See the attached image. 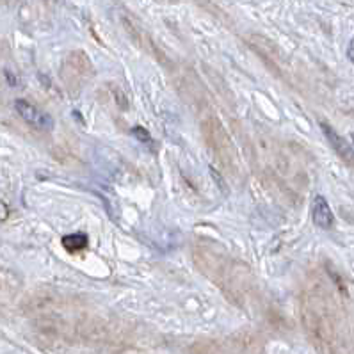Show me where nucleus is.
I'll return each instance as SVG.
<instances>
[{"label": "nucleus", "instance_id": "f257e3e1", "mask_svg": "<svg viewBox=\"0 0 354 354\" xmlns=\"http://www.w3.org/2000/svg\"><path fill=\"white\" fill-rule=\"evenodd\" d=\"M15 109L27 123L40 128V130H52V127H54V119L50 118L48 114L40 111V109H36L34 105L25 102V100H16Z\"/></svg>", "mask_w": 354, "mask_h": 354}, {"label": "nucleus", "instance_id": "f03ea898", "mask_svg": "<svg viewBox=\"0 0 354 354\" xmlns=\"http://www.w3.org/2000/svg\"><path fill=\"white\" fill-rule=\"evenodd\" d=\"M320 128H322V132L326 133V137H328L330 144L334 148V152L338 153L340 157L344 158V160L349 164V166L354 167V150L351 148V144L347 143V141H345L342 135H338V133L334 132L333 127H330V125L326 123V121H322V123H320Z\"/></svg>", "mask_w": 354, "mask_h": 354}, {"label": "nucleus", "instance_id": "7ed1b4c3", "mask_svg": "<svg viewBox=\"0 0 354 354\" xmlns=\"http://www.w3.org/2000/svg\"><path fill=\"white\" fill-rule=\"evenodd\" d=\"M311 217H313V222L319 228H331L333 226V212L330 208V203L326 201L324 196H317L313 198V203H311Z\"/></svg>", "mask_w": 354, "mask_h": 354}, {"label": "nucleus", "instance_id": "20e7f679", "mask_svg": "<svg viewBox=\"0 0 354 354\" xmlns=\"http://www.w3.org/2000/svg\"><path fill=\"white\" fill-rule=\"evenodd\" d=\"M63 246L69 253H79L88 247V237L84 233H73V235L63 237Z\"/></svg>", "mask_w": 354, "mask_h": 354}, {"label": "nucleus", "instance_id": "39448f33", "mask_svg": "<svg viewBox=\"0 0 354 354\" xmlns=\"http://www.w3.org/2000/svg\"><path fill=\"white\" fill-rule=\"evenodd\" d=\"M132 133L139 139V141H143V143H148V141H150V133H148L146 130H144V128H141V127L133 128Z\"/></svg>", "mask_w": 354, "mask_h": 354}, {"label": "nucleus", "instance_id": "423d86ee", "mask_svg": "<svg viewBox=\"0 0 354 354\" xmlns=\"http://www.w3.org/2000/svg\"><path fill=\"white\" fill-rule=\"evenodd\" d=\"M347 55H349V59L354 63V40H351V43H349V50H347Z\"/></svg>", "mask_w": 354, "mask_h": 354}, {"label": "nucleus", "instance_id": "0eeeda50", "mask_svg": "<svg viewBox=\"0 0 354 354\" xmlns=\"http://www.w3.org/2000/svg\"><path fill=\"white\" fill-rule=\"evenodd\" d=\"M2 219H5V205L2 203Z\"/></svg>", "mask_w": 354, "mask_h": 354}, {"label": "nucleus", "instance_id": "6e6552de", "mask_svg": "<svg viewBox=\"0 0 354 354\" xmlns=\"http://www.w3.org/2000/svg\"><path fill=\"white\" fill-rule=\"evenodd\" d=\"M351 137H353V143H354V132H353V133H351Z\"/></svg>", "mask_w": 354, "mask_h": 354}]
</instances>
